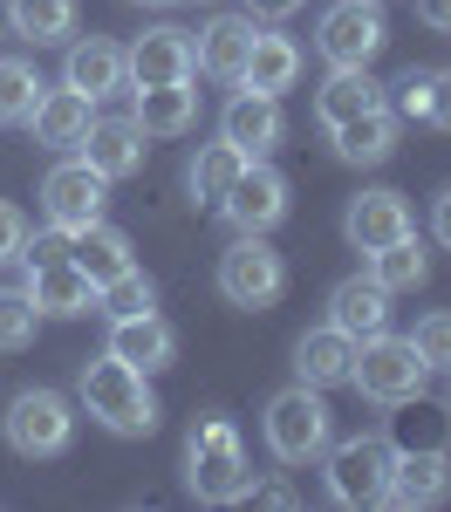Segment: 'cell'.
<instances>
[{
	"instance_id": "obj_8",
	"label": "cell",
	"mask_w": 451,
	"mask_h": 512,
	"mask_svg": "<svg viewBox=\"0 0 451 512\" xmlns=\"http://www.w3.org/2000/svg\"><path fill=\"white\" fill-rule=\"evenodd\" d=\"M383 41H390V28H383V0H335V7L322 14L315 48H322L335 69H369Z\"/></svg>"
},
{
	"instance_id": "obj_30",
	"label": "cell",
	"mask_w": 451,
	"mask_h": 512,
	"mask_svg": "<svg viewBox=\"0 0 451 512\" xmlns=\"http://www.w3.org/2000/svg\"><path fill=\"white\" fill-rule=\"evenodd\" d=\"M7 14H14V35L35 48L76 35V0H7Z\"/></svg>"
},
{
	"instance_id": "obj_42",
	"label": "cell",
	"mask_w": 451,
	"mask_h": 512,
	"mask_svg": "<svg viewBox=\"0 0 451 512\" xmlns=\"http://www.w3.org/2000/svg\"><path fill=\"white\" fill-rule=\"evenodd\" d=\"M431 233H438V246H451V185L438 192V205H431Z\"/></svg>"
},
{
	"instance_id": "obj_43",
	"label": "cell",
	"mask_w": 451,
	"mask_h": 512,
	"mask_svg": "<svg viewBox=\"0 0 451 512\" xmlns=\"http://www.w3.org/2000/svg\"><path fill=\"white\" fill-rule=\"evenodd\" d=\"M246 499H253V506H294L287 485H246Z\"/></svg>"
},
{
	"instance_id": "obj_3",
	"label": "cell",
	"mask_w": 451,
	"mask_h": 512,
	"mask_svg": "<svg viewBox=\"0 0 451 512\" xmlns=\"http://www.w3.org/2000/svg\"><path fill=\"white\" fill-rule=\"evenodd\" d=\"M349 383H356L369 403H404V396H424L431 369H424V355L410 349V335H390V328H383V335L356 342Z\"/></svg>"
},
{
	"instance_id": "obj_19",
	"label": "cell",
	"mask_w": 451,
	"mask_h": 512,
	"mask_svg": "<svg viewBox=\"0 0 451 512\" xmlns=\"http://www.w3.org/2000/svg\"><path fill=\"white\" fill-rule=\"evenodd\" d=\"M89 117H96V103L82 96V89H41L35 117H28V130H35V144H48V151H76L82 130H89Z\"/></svg>"
},
{
	"instance_id": "obj_31",
	"label": "cell",
	"mask_w": 451,
	"mask_h": 512,
	"mask_svg": "<svg viewBox=\"0 0 451 512\" xmlns=\"http://www.w3.org/2000/svg\"><path fill=\"white\" fill-rule=\"evenodd\" d=\"M246 164L253 158H246L240 144H226V137H219V144H199V158H192V192H199V205H219Z\"/></svg>"
},
{
	"instance_id": "obj_20",
	"label": "cell",
	"mask_w": 451,
	"mask_h": 512,
	"mask_svg": "<svg viewBox=\"0 0 451 512\" xmlns=\"http://www.w3.org/2000/svg\"><path fill=\"white\" fill-rule=\"evenodd\" d=\"M28 294H35L41 321H48V315H55V321H76V315H89V308H96V280L82 274L76 260L35 267V274H28Z\"/></svg>"
},
{
	"instance_id": "obj_34",
	"label": "cell",
	"mask_w": 451,
	"mask_h": 512,
	"mask_svg": "<svg viewBox=\"0 0 451 512\" xmlns=\"http://www.w3.org/2000/svg\"><path fill=\"white\" fill-rule=\"evenodd\" d=\"M35 328H41L35 294H28V287H0V349H7V355L28 349V342H35Z\"/></svg>"
},
{
	"instance_id": "obj_13",
	"label": "cell",
	"mask_w": 451,
	"mask_h": 512,
	"mask_svg": "<svg viewBox=\"0 0 451 512\" xmlns=\"http://www.w3.org/2000/svg\"><path fill=\"white\" fill-rule=\"evenodd\" d=\"M253 14H219V21H205L199 41H192V69L212 82H240L246 76V55H253Z\"/></svg>"
},
{
	"instance_id": "obj_39",
	"label": "cell",
	"mask_w": 451,
	"mask_h": 512,
	"mask_svg": "<svg viewBox=\"0 0 451 512\" xmlns=\"http://www.w3.org/2000/svg\"><path fill=\"white\" fill-rule=\"evenodd\" d=\"M21 239H28V219L0 198V267H7V260H21Z\"/></svg>"
},
{
	"instance_id": "obj_32",
	"label": "cell",
	"mask_w": 451,
	"mask_h": 512,
	"mask_svg": "<svg viewBox=\"0 0 451 512\" xmlns=\"http://www.w3.org/2000/svg\"><path fill=\"white\" fill-rule=\"evenodd\" d=\"M41 89H48V82H41L21 55H0V123H28L35 103H41Z\"/></svg>"
},
{
	"instance_id": "obj_28",
	"label": "cell",
	"mask_w": 451,
	"mask_h": 512,
	"mask_svg": "<svg viewBox=\"0 0 451 512\" xmlns=\"http://www.w3.org/2000/svg\"><path fill=\"white\" fill-rule=\"evenodd\" d=\"M69 260H76V267H82L89 280H96V287H103V280H117L123 267H137V260H130V239H123L117 226H103V219L76 233V246H69Z\"/></svg>"
},
{
	"instance_id": "obj_40",
	"label": "cell",
	"mask_w": 451,
	"mask_h": 512,
	"mask_svg": "<svg viewBox=\"0 0 451 512\" xmlns=\"http://www.w3.org/2000/svg\"><path fill=\"white\" fill-rule=\"evenodd\" d=\"M308 0H246V14L253 21H287V14H301Z\"/></svg>"
},
{
	"instance_id": "obj_14",
	"label": "cell",
	"mask_w": 451,
	"mask_h": 512,
	"mask_svg": "<svg viewBox=\"0 0 451 512\" xmlns=\"http://www.w3.org/2000/svg\"><path fill=\"white\" fill-rule=\"evenodd\" d=\"M451 492V458L445 451H397L390 458V485H383V506L424 512Z\"/></svg>"
},
{
	"instance_id": "obj_15",
	"label": "cell",
	"mask_w": 451,
	"mask_h": 512,
	"mask_svg": "<svg viewBox=\"0 0 451 512\" xmlns=\"http://www.w3.org/2000/svg\"><path fill=\"white\" fill-rule=\"evenodd\" d=\"M110 355L130 362V369H144V376H158V369H171V355H178V335H171V321L158 308H144V315L110 321Z\"/></svg>"
},
{
	"instance_id": "obj_1",
	"label": "cell",
	"mask_w": 451,
	"mask_h": 512,
	"mask_svg": "<svg viewBox=\"0 0 451 512\" xmlns=\"http://www.w3.org/2000/svg\"><path fill=\"white\" fill-rule=\"evenodd\" d=\"M82 410L117 437H151L158 431V396H151V376L130 369L117 355H96L82 362Z\"/></svg>"
},
{
	"instance_id": "obj_29",
	"label": "cell",
	"mask_w": 451,
	"mask_h": 512,
	"mask_svg": "<svg viewBox=\"0 0 451 512\" xmlns=\"http://www.w3.org/2000/svg\"><path fill=\"white\" fill-rule=\"evenodd\" d=\"M424 274H431V260H424V246H417V233L390 239V246H376L369 253V280L383 287V294H404V287H424Z\"/></svg>"
},
{
	"instance_id": "obj_27",
	"label": "cell",
	"mask_w": 451,
	"mask_h": 512,
	"mask_svg": "<svg viewBox=\"0 0 451 512\" xmlns=\"http://www.w3.org/2000/svg\"><path fill=\"white\" fill-rule=\"evenodd\" d=\"M301 76V48L287 35H253V55H246V76L240 89H260V96H281Z\"/></svg>"
},
{
	"instance_id": "obj_17",
	"label": "cell",
	"mask_w": 451,
	"mask_h": 512,
	"mask_svg": "<svg viewBox=\"0 0 451 512\" xmlns=\"http://www.w3.org/2000/svg\"><path fill=\"white\" fill-rule=\"evenodd\" d=\"M342 233H349V246H356V253H376V246L417 233V226H410L404 192H363L349 212H342Z\"/></svg>"
},
{
	"instance_id": "obj_18",
	"label": "cell",
	"mask_w": 451,
	"mask_h": 512,
	"mask_svg": "<svg viewBox=\"0 0 451 512\" xmlns=\"http://www.w3.org/2000/svg\"><path fill=\"white\" fill-rule=\"evenodd\" d=\"M328 328H342L349 342L383 335V328H390V294H383L369 274H349L335 294H328Z\"/></svg>"
},
{
	"instance_id": "obj_23",
	"label": "cell",
	"mask_w": 451,
	"mask_h": 512,
	"mask_svg": "<svg viewBox=\"0 0 451 512\" xmlns=\"http://www.w3.org/2000/svg\"><path fill=\"white\" fill-rule=\"evenodd\" d=\"M192 123H199V89H192V76L137 89V130L144 137H185Z\"/></svg>"
},
{
	"instance_id": "obj_35",
	"label": "cell",
	"mask_w": 451,
	"mask_h": 512,
	"mask_svg": "<svg viewBox=\"0 0 451 512\" xmlns=\"http://www.w3.org/2000/svg\"><path fill=\"white\" fill-rule=\"evenodd\" d=\"M410 349L424 355V369H451V315L438 308V315L417 321V335H410Z\"/></svg>"
},
{
	"instance_id": "obj_6",
	"label": "cell",
	"mask_w": 451,
	"mask_h": 512,
	"mask_svg": "<svg viewBox=\"0 0 451 512\" xmlns=\"http://www.w3.org/2000/svg\"><path fill=\"white\" fill-rule=\"evenodd\" d=\"M0 431H7V444H14L21 458H62V451H69V437H76L69 396H55V390H21L14 403H7Z\"/></svg>"
},
{
	"instance_id": "obj_9",
	"label": "cell",
	"mask_w": 451,
	"mask_h": 512,
	"mask_svg": "<svg viewBox=\"0 0 451 512\" xmlns=\"http://www.w3.org/2000/svg\"><path fill=\"white\" fill-rule=\"evenodd\" d=\"M103 205H110V178H96L82 158L76 164H55V171L41 178V212H48V226L82 233V226L103 219Z\"/></svg>"
},
{
	"instance_id": "obj_7",
	"label": "cell",
	"mask_w": 451,
	"mask_h": 512,
	"mask_svg": "<svg viewBox=\"0 0 451 512\" xmlns=\"http://www.w3.org/2000/svg\"><path fill=\"white\" fill-rule=\"evenodd\" d=\"M328 458V499L335 506H383V485H390V437H349L322 451Z\"/></svg>"
},
{
	"instance_id": "obj_37",
	"label": "cell",
	"mask_w": 451,
	"mask_h": 512,
	"mask_svg": "<svg viewBox=\"0 0 451 512\" xmlns=\"http://www.w3.org/2000/svg\"><path fill=\"white\" fill-rule=\"evenodd\" d=\"M390 89H397V96H390V103H397V117H424V89H431V69H410V76H397Z\"/></svg>"
},
{
	"instance_id": "obj_38",
	"label": "cell",
	"mask_w": 451,
	"mask_h": 512,
	"mask_svg": "<svg viewBox=\"0 0 451 512\" xmlns=\"http://www.w3.org/2000/svg\"><path fill=\"white\" fill-rule=\"evenodd\" d=\"M424 123L451 130V69H431V89H424Z\"/></svg>"
},
{
	"instance_id": "obj_26",
	"label": "cell",
	"mask_w": 451,
	"mask_h": 512,
	"mask_svg": "<svg viewBox=\"0 0 451 512\" xmlns=\"http://www.w3.org/2000/svg\"><path fill=\"white\" fill-rule=\"evenodd\" d=\"M397 417H390V451H445L451 444V417L438 403H424V396H404V403H390Z\"/></svg>"
},
{
	"instance_id": "obj_36",
	"label": "cell",
	"mask_w": 451,
	"mask_h": 512,
	"mask_svg": "<svg viewBox=\"0 0 451 512\" xmlns=\"http://www.w3.org/2000/svg\"><path fill=\"white\" fill-rule=\"evenodd\" d=\"M69 246H76L69 226H41V233L21 239V267H28V274H35V267H55V260H69Z\"/></svg>"
},
{
	"instance_id": "obj_4",
	"label": "cell",
	"mask_w": 451,
	"mask_h": 512,
	"mask_svg": "<svg viewBox=\"0 0 451 512\" xmlns=\"http://www.w3.org/2000/svg\"><path fill=\"white\" fill-rule=\"evenodd\" d=\"M267 451L281 458V465H308V458H322L328 451V431H335V417H328L322 390H308V383H294L267 403Z\"/></svg>"
},
{
	"instance_id": "obj_12",
	"label": "cell",
	"mask_w": 451,
	"mask_h": 512,
	"mask_svg": "<svg viewBox=\"0 0 451 512\" xmlns=\"http://www.w3.org/2000/svg\"><path fill=\"white\" fill-rule=\"evenodd\" d=\"M82 164L96 171V178H130V171H144V130H137V117H89V130H82Z\"/></svg>"
},
{
	"instance_id": "obj_11",
	"label": "cell",
	"mask_w": 451,
	"mask_h": 512,
	"mask_svg": "<svg viewBox=\"0 0 451 512\" xmlns=\"http://www.w3.org/2000/svg\"><path fill=\"white\" fill-rule=\"evenodd\" d=\"M123 76L137 82V89L185 82L192 76V35H185V28H144V35L123 48Z\"/></svg>"
},
{
	"instance_id": "obj_25",
	"label": "cell",
	"mask_w": 451,
	"mask_h": 512,
	"mask_svg": "<svg viewBox=\"0 0 451 512\" xmlns=\"http://www.w3.org/2000/svg\"><path fill=\"white\" fill-rule=\"evenodd\" d=\"M383 103V82L369 76V69H335V76L315 89V117L335 130V123H349V117H363V110H376Z\"/></svg>"
},
{
	"instance_id": "obj_21",
	"label": "cell",
	"mask_w": 451,
	"mask_h": 512,
	"mask_svg": "<svg viewBox=\"0 0 451 512\" xmlns=\"http://www.w3.org/2000/svg\"><path fill=\"white\" fill-rule=\"evenodd\" d=\"M62 82H69V89H82L89 103L117 96L123 82H130V76H123V48H117V41H103V35L76 41V48H69V62H62Z\"/></svg>"
},
{
	"instance_id": "obj_44",
	"label": "cell",
	"mask_w": 451,
	"mask_h": 512,
	"mask_svg": "<svg viewBox=\"0 0 451 512\" xmlns=\"http://www.w3.org/2000/svg\"><path fill=\"white\" fill-rule=\"evenodd\" d=\"M0 35H14V14H7V0H0Z\"/></svg>"
},
{
	"instance_id": "obj_5",
	"label": "cell",
	"mask_w": 451,
	"mask_h": 512,
	"mask_svg": "<svg viewBox=\"0 0 451 512\" xmlns=\"http://www.w3.org/2000/svg\"><path fill=\"white\" fill-rule=\"evenodd\" d=\"M287 287V260L267 246V233H240L219 253V294L233 308H274Z\"/></svg>"
},
{
	"instance_id": "obj_41",
	"label": "cell",
	"mask_w": 451,
	"mask_h": 512,
	"mask_svg": "<svg viewBox=\"0 0 451 512\" xmlns=\"http://www.w3.org/2000/svg\"><path fill=\"white\" fill-rule=\"evenodd\" d=\"M417 21L438 28V35H451V0H417Z\"/></svg>"
},
{
	"instance_id": "obj_33",
	"label": "cell",
	"mask_w": 451,
	"mask_h": 512,
	"mask_svg": "<svg viewBox=\"0 0 451 512\" xmlns=\"http://www.w3.org/2000/svg\"><path fill=\"white\" fill-rule=\"evenodd\" d=\"M144 308H158V287H151V274H137V267H123L117 280L96 287V315L123 321V315H144Z\"/></svg>"
},
{
	"instance_id": "obj_24",
	"label": "cell",
	"mask_w": 451,
	"mask_h": 512,
	"mask_svg": "<svg viewBox=\"0 0 451 512\" xmlns=\"http://www.w3.org/2000/svg\"><path fill=\"white\" fill-rule=\"evenodd\" d=\"M328 144H335L342 164H383L390 151H397V117H390V103H376V110H363V117L335 123Z\"/></svg>"
},
{
	"instance_id": "obj_2",
	"label": "cell",
	"mask_w": 451,
	"mask_h": 512,
	"mask_svg": "<svg viewBox=\"0 0 451 512\" xmlns=\"http://www.w3.org/2000/svg\"><path fill=\"white\" fill-rule=\"evenodd\" d=\"M185 485L199 492L205 506H233V499H246L253 472H246L240 431H233L226 417H199V424H192V437H185Z\"/></svg>"
},
{
	"instance_id": "obj_16",
	"label": "cell",
	"mask_w": 451,
	"mask_h": 512,
	"mask_svg": "<svg viewBox=\"0 0 451 512\" xmlns=\"http://www.w3.org/2000/svg\"><path fill=\"white\" fill-rule=\"evenodd\" d=\"M281 96H260V89H240L233 103H226V117H219V137L226 144H240L246 158H267L274 144H281Z\"/></svg>"
},
{
	"instance_id": "obj_10",
	"label": "cell",
	"mask_w": 451,
	"mask_h": 512,
	"mask_svg": "<svg viewBox=\"0 0 451 512\" xmlns=\"http://www.w3.org/2000/svg\"><path fill=\"white\" fill-rule=\"evenodd\" d=\"M219 212H226L240 233H274V226L287 219V178L274 171V164L253 158L240 178H233V192L219 198Z\"/></svg>"
},
{
	"instance_id": "obj_22",
	"label": "cell",
	"mask_w": 451,
	"mask_h": 512,
	"mask_svg": "<svg viewBox=\"0 0 451 512\" xmlns=\"http://www.w3.org/2000/svg\"><path fill=\"white\" fill-rule=\"evenodd\" d=\"M349 362H356V342H349L342 328H308V335L294 342V376H301L308 390L349 383Z\"/></svg>"
},
{
	"instance_id": "obj_45",
	"label": "cell",
	"mask_w": 451,
	"mask_h": 512,
	"mask_svg": "<svg viewBox=\"0 0 451 512\" xmlns=\"http://www.w3.org/2000/svg\"><path fill=\"white\" fill-rule=\"evenodd\" d=\"M137 7H171V0H137Z\"/></svg>"
}]
</instances>
